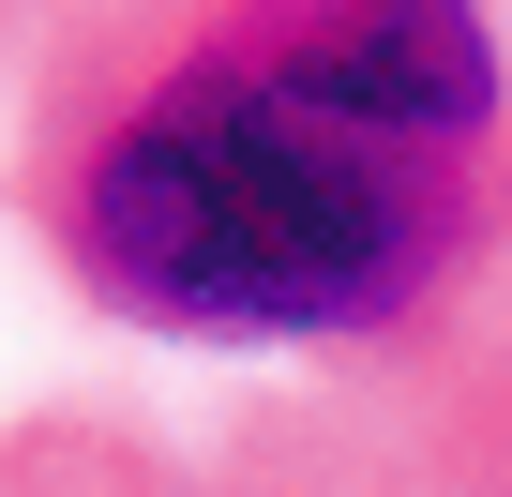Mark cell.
Listing matches in <instances>:
<instances>
[{"label": "cell", "mask_w": 512, "mask_h": 497, "mask_svg": "<svg viewBox=\"0 0 512 497\" xmlns=\"http://www.w3.org/2000/svg\"><path fill=\"white\" fill-rule=\"evenodd\" d=\"M16 226L136 347L362 392L512 257V31L497 0H61Z\"/></svg>", "instance_id": "cell-1"}, {"label": "cell", "mask_w": 512, "mask_h": 497, "mask_svg": "<svg viewBox=\"0 0 512 497\" xmlns=\"http://www.w3.org/2000/svg\"><path fill=\"white\" fill-rule=\"evenodd\" d=\"M287 452L332 497H512V257L422 362L332 392Z\"/></svg>", "instance_id": "cell-2"}, {"label": "cell", "mask_w": 512, "mask_h": 497, "mask_svg": "<svg viewBox=\"0 0 512 497\" xmlns=\"http://www.w3.org/2000/svg\"><path fill=\"white\" fill-rule=\"evenodd\" d=\"M0 497H332V482L287 437L181 452L166 422H121V407H31L0 422Z\"/></svg>", "instance_id": "cell-3"}]
</instances>
